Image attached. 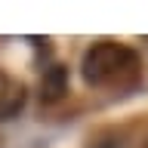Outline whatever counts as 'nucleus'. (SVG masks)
I'll return each mask as SVG.
<instances>
[{
    "label": "nucleus",
    "mask_w": 148,
    "mask_h": 148,
    "mask_svg": "<svg viewBox=\"0 0 148 148\" xmlns=\"http://www.w3.org/2000/svg\"><path fill=\"white\" fill-rule=\"evenodd\" d=\"M80 74L99 90H133L142 80V65L133 46L117 40H99L83 53Z\"/></svg>",
    "instance_id": "obj_1"
},
{
    "label": "nucleus",
    "mask_w": 148,
    "mask_h": 148,
    "mask_svg": "<svg viewBox=\"0 0 148 148\" xmlns=\"http://www.w3.org/2000/svg\"><path fill=\"white\" fill-rule=\"evenodd\" d=\"M25 99H28L25 83L16 80V77L0 74V120H6V117H12V114H18V111L25 108Z\"/></svg>",
    "instance_id": "obj_2"
},
{
    "label": "nucleus",
    "mask_w": 148,
    "mask_h": 148,
    "mask_svg": "<svg viewBox=\"0 0 148 148\" xmlns=\"http://www.w3.org/2000/svg\"><path fill=\"white\" fill-rule=\"evenodd\" d=\"M68 92V68L65 65H49L43 68V77H40V102H59Z\"/></svg>",
    "instance_id": "obj_3"
},
{
    "label": "nucleus",
    "mask_w": 148,
    "mask_h": 148,
    "mask_svg": "<svg viewBox=\"0 0 148 148\" xmlns=\"http://www.w3.org/2000/svg\"><path fill=\"white\" fill-rule=\"evenodd\" d=\"M102 148H123V145H117V142H108V145H102Z\"/></svg>",
    "instance_id": "obj_4"
},
{
    "label": "nucleus",
    "mask_w": 148,
    "mask_h": 148,
    "mask_svg": "<svg viewBox=\"0 0 148 148\" xmlns=\"http://www.w3.org/2000/svg\"><path fill=\"white\" fill-rule=\"evenodd\" d=\"M145 148H148V139H145Z\"/></svg>",
    "instance_id": "obj_5"
},
{
    "label": "nucleus",
    "mask_w": 148,
    "mask_h": 148,
    "mask_svg": "<svg viewBox=\"0 0 148 148\" xmlns=\"http://www.w3.org/2000/svg\"><path fill=\"white\" fill-rule=\"evenodd\" d=\"M145 43H148V37H145Z\"/></svg>",
    "instance_id": "obj_6"
}]
</instances>
